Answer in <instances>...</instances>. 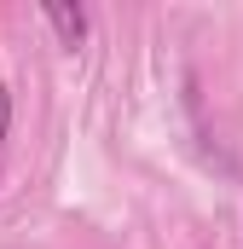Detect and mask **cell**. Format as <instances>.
<instances>
[{
    "mask_svg": "<svg viewBox=\"0 0 243 249\" xmlns=\"http://www.w3.org/2000/svg\"><path fill=\"white\" fill-rule=\"evenodd\" d=\"M47 23L58 29L64 47H81V35H87V12L81 6H64V0H47Z\"/></svg>",
    "mask_w": 243,
    "mask_h": 249,
    "instance_id": "1",
    "label": "cell"
},
{
    "mask_svg": "<svg viewBox=\"0 0 243 249\" xmlns=\"http://www.w3.org/2000/svg\"><path fill=\"white\" fill-rule=\"evenodd\" d=\"M6 127H12V93L0 87V139H6Z\"/></svg>",
    "mask_w": 243,
    "mask_h": 249,
    "instance_id": "2",
    "label": "cell"
}]
</instances>
